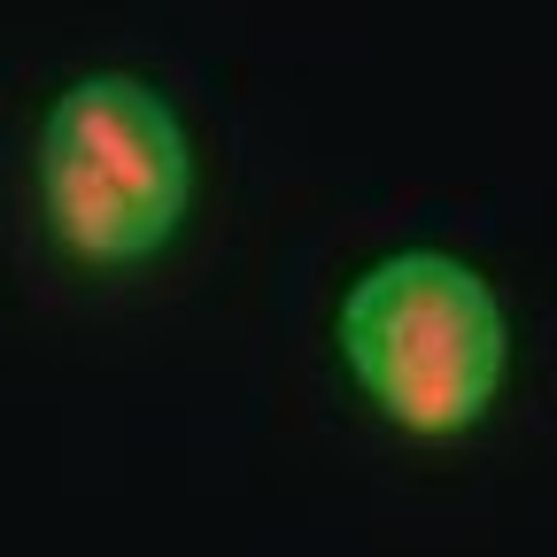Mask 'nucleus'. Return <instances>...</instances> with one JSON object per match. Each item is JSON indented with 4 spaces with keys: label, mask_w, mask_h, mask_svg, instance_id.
Segmentation results:
<instances>
[{
    "label": "nucleus",
    "mask_w": 557,
    "mask_h": 557,
    "mask_svg": "<svg viewBox=\"0 0 557 557\" xmlns=\"http://www.w3.org/2000/svg\"><path fill=\"white\" fill-rule=\"evenodd\" d=\"M186 124L178 109L124 70L78 78L39 132V194L70 256L86 263H139L186 218Z\"/></svg>",
    "instance_id": "obj_2"
},
{
    "label": "nucleus",
    "mask_w": 557,
    "mask_h": 557,
    "mask_svg": "<svg viewBox=\"0 0 557 557\" xmlns=\"http://www.w3.org/2000/svg\"><path fill=\"white\" fill-rule=\"evenodd\" d=\"M341 357L357 387L410 434H465L504 387V302L442 248L380 256L341 302Z\"/></svg>",
    "instance_id": "obj_1"
}]
</instances>
